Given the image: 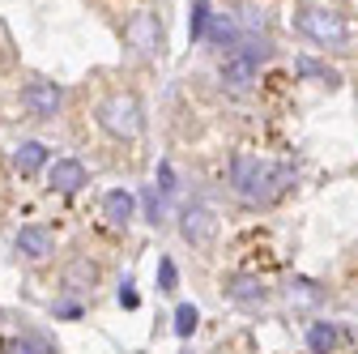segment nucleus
Returning a JSON list of instances; mask_svg holds the SVG:
<instances>
[{"label":"nucleus","mask_w":358,"mask_h":354,"mask_svg":"<svg viewBox=\"0 0 358 354\" xmlns=\"http://www.w3.org/2000/svg\"><path fill=\"white\" fill-rule=\"evenodd\" d=\"M13 167H17L22 175L43 171V167H48V146H43V141H22L17 154H13Z\"/></svg>","instance_id":"9b49d317"},{"label":"nucleus","mask_w":358,"mask_h":354,"mask_svg":"<svg viewBox=\"0 0 358 354\" xmlns=\"http://www.w3.org/2000/svg\"><path fill=\"white\" fill-rule=\"evenodd\" d=\"M205 34H209L213 43H222V48H227V43H235V22H231V17H209Z\"/></svg>","instance_id":"4468645a"},{"label":"nucleus","mask_w":358,"mask_h":354,"mask_svg":"<svg viewBox=\"0 0 358 354\" xmlns=\"http://www.w3.org/2000/svg\"><path fill=\"white\" fill-rule=\"evenodd\" d=\"M227 295L235 303H260L264 299V282L260 278H248V274H231L227 278Z\"/></svg>","instance_id":"9d476101"},{"label":"nucleus","mask_w":358,"mask_h":354,"mask_svg":"<svg viewBox=\"0 0 358 354\" xmlns=\"http://www.w3.org/2000/svg\"><path fill=\"white\" fill-rule=\"evenodd\" d=\"M137 303H141V299H137V290H132V282H124V286H120V307H124V312H132Z\"/></svg>","instance_id":"aec40b11"},{"label":"nucleus","mask_w":358,"mask_h":354,"mask_svg":"<svg viewBox=\"0 0 358 354\" xmlns=\"http://www.w3.org/2000/svg\"><path fill=\"white\" fill-rule=\"evenodd\" d=\"M307 346H311V354H329V350L337 346V329H333V325H311Z\"/></svg>","instance_id":"f8f14e48"},{"label":"nucleus","mask_w":358,"mask_h":354,"mask_svg":"<svg viewBox=\"0 0 358 354\" xmlns=\"http://www.w3.org/2000/svg\"><path fill=\"white\" fill-rule=\"evenodd\" d=\"M299 30L311 38V43H320V48H341V43L350 38L345 22L329 9H299Z\"/></svg>","instance_id":"f03ea898"},{"label":"nucleus","mask_w":358,"mask_h":354,"mask_svg":"<svg viewBox=\"0 0 358 354\" xmlns=\"http://www.w3.org/2000/svg\"><path fill=\"white\" fill-rule=\"evenodd\" d=\"M94 282H99V269H94V264L77 260L73 269H69V286H94Z\"/></svg>","instance_id":"f3484780"},{"label":"nucleus","mask_w":358,"mask_h":354,"mask_svg":"<svg viewBox=\"0 0 358 354\" xmlns=\"http://www.w3.org/2000/svg\"><path fill=\"white\" fill-rule=\"evenodd\" d=\"M158 38H162V30H158V17L154 13H137V17L124 26V43L137 56H154L158 52Z\"/></svg>","instance_id":"20e7f679"},{"label":"nucleus","mask_w":358,"mask_h":354,"mask_svg":"<svg viewBox=\"0 0 358 354\" xmlns=\"http://www.w3.org/2000/svg\"><path fill=\"white\" fill-rule=\"evenodd\" d=\"M22 103H26V111H30V115L48 120V115H56V111H60L64 94H60V85H56V81H43V77H34V81L26 85V90H22Z\"/></svg>","instance_id":"7ed1b4c3"},{"label":"nucleus","mask_w":358,"mask_h":354,"mask_svg":"<svg viewBox=\"0 0 358 354\" xmlns=\"http://www.w3.org/2000/svg\"><path fill=\"white\" fill-rule=\"evenodd\" d=\"M294 73H299V77H320V81H329V85H337V81H341L337 73H329L324 64H316V60H307V56H303V60H294Z\"/></svg>","instance_id":"2eb2a0df"},{"label":"nucleus","mask_w":358,"mask_h":354,"mask_svg":"<svg viewBox=\"0 0 358 354\" xmlns=\"http://www.w3.org/2000/svg\"><path fill=\"white\" fill-rule=\"evenodd\" d=\"M252 81H256V56L252 52H239L222 64V85H227V90L243 94V90H252Z\"/></svg>","instance_id":"0eeeda50"},{"label":"nucleus","mask_w":358,"mask_h":354,"mask_svg":"<svg viewBox=\"0 0 358 354\" xmlns=\"http://www.w3.org/2000/svg\"><path fill=\"white\" fill-rule=\"evenodd\" d=\"M103 213H107L111 227H128L132 213H137V197H132L128 188H111V192L103 197Z\"/></svg>","instance_id":"1a4fd4ad"},{"label":"nucleus","mask_w":358,"mask_h":354,"mask_svg":"<svg viewBox=\"0 0 358 354\" xmlns=\"http://www.w3.org/2000/svg\"><path fill=\"white\" fill-rule=\"evenodd\" d=\"M5 354H34V346L22 341V337H13V341H5Z\"/></svg>","instance_id":"4be33fe9"},{"label":"nucleus","mask_w":358,"mask_h":354,"mask_svg":"<svg viewBox=\"0 0 358 354\" xmlns=\"http://www.w3.org/2000/svg\"><path fill=\"white\" fill-rule=\"evenodd\" d=\"M145 213L154 218V222L162 218V197H158V188H150V192H145Z\"/></svg>","instance_id":"6ab92c4d"},{"label":"nucleus","mask_w":358,"mask_h":354,"mask_svg":"<svg viewBox=\"0 0 358 354\" xmlns=\"http://www.w3.org/2000/svg\"><path fill=\"white\" fill-rule=\"evenodd\" d=\"M196 325H201V312H196L192 303H179V307H175V333H179V337H192Z\"/></svg>","instance_id":"ddd939ff"},{"label":"nucleus","mask_w":358,"mask_h":354,"mask_svg":"<svg viewBox=\"0 0 358 354\" xmlns=\"http://www.w3.org/2000/svg\"><path fill=\"white\" fill-rule=\"evenodd\" d=\"M213 235H217V218H213V209L192 205V209L184 213V239H188V243H196V248H209V243H213Z\"/></svg>","instance_id":"423d86ee"},{"label":"nucleus","mask_w":358,"mask_h":354,"mask_svg":"<svg viewBox=\"0 0 358 354\" xmlns=\"http://www.w3.org/2000/svg\"><path fill=\"white\" fill-rule=\"evenodd\" d=\"M158 180H162V192H175V167L171 162H158Z\"/></svg>","instance_id":"412c9836"},{"label":"nucleus","mask_w":358,"mask_h":354,"mask_svg":"<svg viewBox=\"0 0 358 354\" xmlns=\"http://www.w3.org/2000/svg\"><path fill=\"white\" fill-rule=\"evenodd\" d=\"M13 248H17V256H26V260H48L52 256V231L48 227H22L17 231V239H13Z\"/></svg>","instance_id":"6e6552de"},{"label":"nucleus","mask_w":358,"mask_h":354,"mask_svg":"<svg viewBox=\"0 0 358 354\" xmlns=\"http://www.w3.org/2000/svg\"><path fill=\"white\" fill-rule=\"evenodd\" d=\"M158 286H162V290H175V286H179V274H175V260H171V256L158 260Z\"/></svg>","instance_id":"a211bd4d"},{"label":"nucleus","mask_w":358,"mask_h":354,"mask_svg":"<svg viewBox=\"0 0 358 354\" xmlns=\"http://www.w3.org/2000/svg\"><path fill=\"white\" fill-rule=\"evenodd\" d=\"M48 184H52V192H64V197L81 192L85 188V167H81V158H56L48 167Z\"/></svg>","instance_id":"39448f33"},{"label":"nucleus","mask_w":358,"mask_h":354,"mask_svg":"<svg viewBox=\"0 0 358 354\" xmlns=\"http://www.w3.org/2000/svg\"><path fill=\"white\" fill-rule=\"evenodd\" d=\"M209 5H205V0H192V17H188V34L192 38H205V26H209Z\"/></svg>","instance_id":"dca6fc26"},{"label":"nucleus","mask_w":358,"mask_h":354,"mask_svg":"<svg viewBox=\"0 0 358 354\" xmlns=\"http://www.w3.org/2000/svg\"><path fill=\"white\" fill-rule=\"evenodd\" d=\"M99 124L111 132V137H120V141H137V137H141V128H145L141 99H137V94H128V90L107 94V99L99 103Z\"/></svg>","instance_id":"f257e3e1"}]
</instances>
